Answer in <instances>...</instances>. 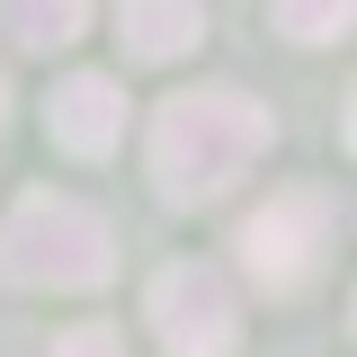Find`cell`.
Listing matches in <instances>:
<instances>
[{
    "mask_svg": "<svg viewBox=\"0 0 357 357\" xmlns=\"http://www.w3.org/2000/svg\"><path fill=\"white\" fill-rule=\"evenodd\" d=\"M268 107L250 89H178L152 116V178L170 206H206L268 152Z\"/></svg>",
    "mask_w": 357,
    "mask_h": 357,
    "instance_id": "6da1fadb",
    "label": "cell"
},
{
    "mask_svg": "<svg viewBox=\"0 0 357 357\" xmlns=\"http://www.w3.org/2000/svg\"><path fill=\"white\" fill-rule=\"evenodd\" d=\"M107 268H116V232L81 197L36 188L0 223V277L9 286H107Z\"/></svg>",
    "mask_w": 357,
    "mask_h": 357,
    "instance_id": "7a4b0ae2",
    "label": "cell"
},
{
    "mask_svg": "<svg viewBox=\"0 0 357 357\" xmlns=\"http://www.w3.org/2000/svg\"><path fill=\"white\" fill-rule=\"evenodd\" d=\"M331 259V197L321 188H286L241 223V268L259 295H304Z\"/></svg>",
    "mask_w": 357,
    "mask_h": 357,
    "instance_id": "3957f363",
    "label": "cell"
},
{
    "mask_svg": "<svg viewBox=\"0 0 357 357\" xmlns=\"http://www.w3.org/2000/svg\"><path fill=\"white\" fill-rule=\"evenodd\" d=\"M143 312H152V331H161V349L170 357H232L241 349V304H232V277L206 259H178L152 277V295H143Z\"/></svg>",
    "mask_w": 357,
    "mask_h": 357,
    "instance_id": "277c9868",
    "label": "cell"
},
{
    "mask_svg": "<svg viewBox=\"0 0 357 357\" xmlns=\"http://www.w3.org/2000/svg\"><path fill=\"white\" fill-rule=\"evenodd\" d=\"M54 143L81 152V161L116 152L126 143V89L107 81V72H72V81L54 89Z\"/></svg>",
    "mask_w": 357,
    "mask_h": 357,
    "instance_id": "5b68a950",
    "label": "cell"
},
{
    "mask_svg": "<svg viewBox=\"0 0 357 357\" xmlns=\"http://www.w3.org/2000/svg\"><path fill=\"white\" fill-rule=\"evenodd\" d=\"M116 36H126L134 63H178L206 36V9L197 0H116Z\"/></svg>",
    "mask_w": 357,
    "mask_h": 357,
    "instance_id": "8992f818",
    "label": "cell"
},
{
    "mask_svg": "<svg viewBox=\"0 0 357 357\" xmlns=\"http://www.w3.org/2000/svg\"><path fill=\"white\" fill-rule=\"evenodd\" d=\"M0 27L18 45H36V54H54V45H72L89 27V0H0Z\"/></svg>",
    "mask_w": 357,
    "mask_h": 357,
    "instance_id": "52a82bcc",
    "label": "cell"
},
{
    "mask_svg": "<svg viewBox=\"0 0 357 357\" xmlns=\"http://www.w3.org/2000/svg\"><path fill=\"white\" fill-rule=\"evenodd\" d=\"M349 9L357 0H277V27L295 45H340L349 36Z\"/></svg>",
    "mask_w": 357,
    "mask_h": 357,
    "instance_id": "ba28073f",
    "label": "cell"
},
{
    "mask_svg": "<svg viewBox=\"0 0 357 357\" xmlns=\"http://www.w3.org/2000/svg\"><path fill=\"white\" fill-rule=\"evenodd\" d=\"M54 357H126V340H116L107 321H81V331H63V340H54Z\"/></svg>",
    "mask_w": 357,
    "mask_h": 357,
    "instance_id": "9c48e42d",
    "label": "cell"
}]
</instances>
